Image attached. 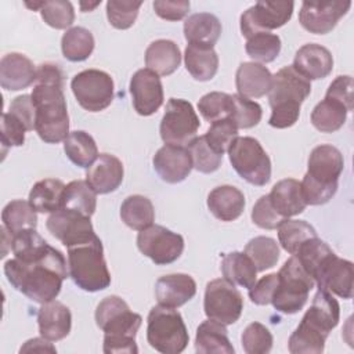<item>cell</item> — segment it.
<instances>
[{
	"instance_id": "obj_1",
	"label": "cell",
	"mask_w": 354,
	"mask_h": 354,
	"mask_svg": "<svg viewBox=\"0 0 354 354\" xmlns=\"http://www.w3.org/2000/svg\"><path fill=\"white\" fill-rule=\"evenodd\" d=\"M4 274L12 288L32 301L44 304L59 295L68 270L64 254L48 246L47 252L36 260L22 261L17 257L7 260Z\"/></svg>"
},
{
	"instance_id": "obj_2",
	"label": "cell",
	"mask_w": 354,
	"mask_h": 354,
	"mask_svg": "<svg viewBox=\"0 0 354 354\" xmlns=\"http://www.w3.org/2000/svg\"><path fill=\"white\" fill-rule=\"evenodd\" d=\"M340 306L328 290L318 289L310 308L288 340V350L292 354H321L326 337L337 326Z\"/></svg>"
},
{
	"instance_id": "obj_3",
	"label": "cell",
	"mask_w": 354,
	"mask_h": 354,
	"mask_svg": "<svg viewBox=\"0 0 354 354\" xmlns=\"http://www.w3.org/2000/svg\"><path fill=\"white\" fill-rule=\"evenodd\" d=\"M95 324L104 332L105 354H136V335L141 326L142 318L133 313L129 304L119 296L102 299L95 308Z\"/></svg>"
},
{
	"instance_id": "obj_4",
	"label": "cell",
	"mask_w": 354,
	"mask_h": 354,
	"mask_svg": "<svg viewBox=\"0 0 354 354\" xmlns=\"http://www.w3.org/2000/svg\"><path fill=\"white\" fill-rule=\"evenodd\" d=\"M307 167L300 183L306 203L318 206L329 202L337 191V181L344 169L342 152L333 145L321 144L311 151Z\"/></svg>"
},
{
	"instance_id": "obj_5",
	"label": "cell",
	"mask_w": 354,
	"mask_h": 354,
	"mask_svg": "<svg viewBox=\"0 0 354 354\" xmlns=\"http://www.w3.org/2000/svg\"><path fill=\"white\" fill-rule=\"evenodd\" d=\"M35 130L41 141L58 144L69 134V116L64 95V83L35 82L32 88Z\"/></svg>"
},
{
	"instance_id": "obj_6",
	"label": "cell",
	"mask_w": 354,
	"mask_h": 354,
	"mask_svg": "<svg viewBox=\"0 0 354 354\" xmlns=\"http://www.w3.org/2000/svg\"><path fill=\"white\" fill-rule=\"evenodd\" d=\"M311 83L292 65L281 68L274 76L268 91L271 116L268 124L275 129L293 126L300 116L301 102L310 95Z\"/></svg>"
},
{
	"instance_id": "obj_7",
	"label": "cell",
	"mask_w": 354,
	"mask_h": 354,
	"mask_svg": "<svg viewBox=\"0 0 354 354\" xmlns=\"http://www.w3.org/2000/svg\"><path fill=\"white\" fill-rule=\"evenodd\" d=\"M68 270L77 288L86 292L104 290L111 285V274L98 236L68 248Z\"/></svg>"
},
{
	"instance_id": "obj_8",
	"label": "cell",
	"mask_w": 354,
	"mask_h": 354,
	"mask_svg": "<svg viewBox=\"0 0 354 354\" xmlns=\"http://www.w3.org/2000/svg\"><path fill=\"white\" fill-rule=\"evenodd\" d=\"M147 340L162 354L183 353L189 342L187 326L176 308L155 306L147 319Z\"/></svg>"
},
{
	"instance_id": "obj_9",
	"label": "cell",
	"mask_w": 354,
	"mask_h": 354,
	"mask_svg": "<svg viewBox=\"0 0 354 354\" xmlns=\"http://www.w3.org/2000/svg\"><path fill=\"white\" fill-rule=\"evenodd\" d=\"M278 274V285L272 295V307L282 314L299 313L314 288V279L304 270L296 256H290Z\"/></svg>"
},
{
	"instance_id": "obj_10",
	"label": "cell",
	"mask_w": 354,
	"mask_h": 354,
	"mask_svg": "<svg viewBox=\"0 0 354 354\" xmlns=\"http://www.w3.org/2000/svg\"><path fill=\"white\" fill-rule=\"evenodd\" d=\"M234 170L249 184L263 187L271 178V160L253 137H236L228 148Z\"/></svg>"
},
{
	"instance_id": "obj_11",
	"label": "cell",
	"mask_w": 354,
	"mask_h": 354,
	"mask_svg": "<svg viewBox=\"0 0 354 354\" xmlns=\"http://www.w3.org/2000/svg\"><path fill=\"white\" fill-rule=\"evenodd\" d=\"M201 123L191 102L181 98H170L160 120V138L167 145L185 147L198 133Z\"/></svg>"
},
{
	"instance_id": "obj_12",
	"label": "cell",
	"mask_w": 354,
	"mask_h": 354,
	"mask_svg": "<svg viewBox=\"0 0 354 354\" xmlns=\"http://www.w3.org/2000/svg\"><path fill=\"white\" fill-rule=\"evenodd\" d=\"M203 310L209 319L223 325H232L241 318L243 297L235 285L227 279H212L206 283Z\"/></svg>"
},
{
	"instance_id": "obj_13",
	"label": "cell",
	"mask_w": 354,
	"mask_h": 354,
	"mask_svg": "<svg viewBox=\"0 0 354 354\" xmlns=\"http://www.w3.org/2000/svg\"><path fill=\"white\" fill-rule=\"evenodd\" d=\"M71 88L79 105L88 112L104 111L113 100V80L100 69L79 72L73 76Z\"/></svg>"
},
{
	"instance_id": "obj_14",
	"label": "cell",
	"mask_w": 354,
	"mask_h": 354,
	"mask_svg": "<svg viewBox=\"0 0 354 354\" xmlns=\"http://www.w3.org/2000/svg\"><path fill=\"white\" fill-rule=\"evenodd\" d=\"M138 250L156 266L174 263L184 250V238L163 225L152 224L137 235Z\"/></svg>"
},
{
	"instance_id": "obj_15",
	"label": "cell",
	"mask_w": 354,
	"mask_h": 354,
	"mask_svg": "<svg viewBox=\"0 0 354 354\" xmlns=\"http://www.w3.org/2000/svg\"><path fill=\"white\" fill-rule=\"evenodd\" d=\"M293 1H257L241 15L242 36L249 39L260 32L283 26L293 14Z\"/></svg>"
},
{
	"instance_id": "obj_16",
	"label": "cell",
	"mask_w": 354,
	"mask_h": 354,
	"mask_svg": "<svg viewBox=\"0 0 354 354\" xmlns=\"http://www.w3.org/2000/svg\"><path fill=\"white\" fill-rule=\"evenodd\" d=\"M350 7V0L303 1L299 11V22L310 33L326 35L347 14Z\"/></svg>"
},
{
	"instance_id": "obj_17",
	"label": "cell",
	"mask_w": 354,
	"mask_h": 354,
	"mask_svg": "<svg viewBox=\"0 0 354 354\" xmlns=\"http://www.w3.org/2000/svg\"><path fill=\"white\" fill-rule=\"evenodd\" d=\"M46 225L50 234L66 248L84 243L97 236L90 217L69 209H59L51 213Z\"/></svg>"
},
{
	"instance_id": "obj_18",
	"label": "cell",
	"mask_w": 354,
	"mask_h": 354,
	"mask_svg": "<svg viewBox=\"0 0 354 354\" xmlns=\"http://www.w3.org/2000/svg\"><path fill=\"white\" fill-rule=\"evenodd\" d=\"M318 289L335 293L342 299H351L354 293L353 263L340 259L333 252L318 268L313 277Z\"/></svg>"
},
{
	"instance_id": "obj_19",
	"label": "cell",
	"mask_w": 354,
	"mask_h": 354,
	"mask_svg": "<svg viewBox=\"0 0 354 354\" xmlns=\"http://www.w3.org/2000/svg\"><path fill=\"white\" fill-rule=\"evenodd\" d=\"M131 102L141 116L153 115L163 104V86L160 77L148 68L138 69L130 79Z\"/></svg>"
},
{
	"instance_id": "obj_20",
	"label": "cell",
	"mask_w": 354,
	"mask_h": 354,
	"mask_svg": "<svg viewBox=\"0 0 354 354\" xmlns=\"http://www.w3.org/2000/svg\"><path fill=\"white\" fill-rule=\"evenodd\" d=\"M156 174L169 184L184 181L192 170V160L188 148L165 144L152 159Z\"/></svg>"
},
{
	"instance_id": "obj_21",
	"label": "cell",
	"mask_w": 354,
	"mask_h": 354,
	"mask_svg": "<svg viewBox=\"0 0 354 354\" xmlns=\"http://www.w3.org/2000/svg\"><path fill=\"white\" fill-rule=\"evenodd\" d=\"M292 66L307 80H318L332 72L333 57L326 47L317 43H307L296 51Z\"/></svg>"
},
{
	"instance_id": "obj_22",
	"label": "cell",
	"mask_w": 354,
	"mask_h": 354,
	"mask_svg": "<svg viewBox=\"0 0 354 354\" xmlns=\"http://www.w3.org/2000/svg\"><path fill=\"white\" fill-rule=\"evenodd\" d=\"M123 165L119 158L111 153H100L86 173V181L95 194L113 192L123 181Z\"/></svg>"
},
{
	"instance_id": "obj_23",
	"label": "cell",
	"mask_w": 354,
	"mask_h": 354,
	"mask_svg": "<svg viewBox=\"0 0 354 354\" xmlns=\"http://www.w3.org/2000/svg\"><path fill=\"white\" fill-rule=\"evenodd\" d=\"M196 293V282L188 274H169L160 277L155 283L158 304L177 308L189 301Z\"/></svg>"
},
{
	"instance_id": "obj_24",
	"label": "cell",
	"mask_w": 354,
	"mask_h": 354,
	"mask_svg": "<svg viewBox=\"0 0 354 354\" xmlns=\"http://www.w3.org/2000/svg\"><path fill=\"white\" fill-rule=\"evenodd\" d=\"M36 82V68L24 54L8 53L0 59V86L4 90L19 91Z\"/></svg>"
},
{
	"instance_id": "obj_25",
	"label": "cell",
	"mask_w": 354,
	"mask_h": 354,
	"mask_svg": "<svg viewBox=\"0 0 354 354\" xmlns=\"http://www.w3.org/2000/svg\"><path fill=\"white\" fill-rule=\"evenodd\" d=\"M37 325L40 336L50 342H58L69 335L72 314L65 304L54 299L39 308Z\"/></svg>"
},
{
	"instance_id": "obj_26",
	"label": "cell",
	"mask_w": 354,
	"mask_h": 354,
	"mask_svg": "<svg viewBox=\"0 0 354 354\" xmlns=\"http://www.w3.org/2000/svg\"><path fill=\"white\" fill-rule=\"evenodd\" d=\"M272 83L271 72L259 62H242L235 73L238 94L246 98H260L268 94Z\"/></svg>"
},
{
	"instance_id": "obj_27",
	"label": "cell",
	"mask_w": 354,
	"mask_h": 354,
	"mask_svg": "<svg viewBox=\"0 0 354 354\" xmlns=\"http://www.w3.org/2000/svg\"><path fill=\"white\" fill-rule=\"evenodd\" d=\"M207 207L216 218L234 221L245 209V195L236 187L220 185L209 192Z\"/></svg>"
},
{
	"instance_id": "obj_28",
	"label": "cell",
	"mask_w": 354,
	"mask_h": 354,
	"mask_svg": "<svg viewBox=\"0 0 354 354\" xmlns=\"http://www.w3.org/2000/svg\"><path fill=\"white\" fill-rule=\"evenodd\" d=\"M268 198L272 207L282 218L300 214L307 206L300 183L295 178H283L278 181L268 194Z\"/></svg>"
},
{
	"instance_id": "obj_29",
	"label": "cell",
	"mask_w": 354,
	"mask_h": 354,
	"mask_svg": "<svg viewBox=\"0 0 354 354\" xmlns=\"http://www.w3.org/2000/svg\"><path fill=\"white\" fill-rule=\"evenodd\" d=\"M221 35V22L210 12H196L184 22V37L188 44L213 47Z\"/></svg>"
},
{
	"instance_id": "obj_30",
	"label": "cell",
	"mask_w": 354,
	"mask_h": 354,
	"mask_svg": "<svg viewBox=\"0 0 354 354\" xmlns=\"http://www.w3.org/2000/svg\"><path fill=\"white\" fill-rule=\"evenodd\" d=\"M181 64L178 46L167 39L152 41L145 50V65L158 76H169Z\"/></svg>"
},
{
	"instance_id": "obj_31",
	"label": "cell",
	"mask_w": 354,
	"mask_h": 354,
	"mask_svg": "<svg viewBox=\"0 0 354 354\" xmlns=\"http://www.w3.org/2000/svg\"><path fill=\"white\" fill-rule=\"evenodd\" d=\"M195 351L198 354H234L225 325L213 319L203 321L196 329Z\"/></svg>"
},
{
	"instance_id": "obj_32",
	"label": "cell",
	"mask_w": 354,
	"mask_h": 354,
	"mask_svg": "<svg viewBox=\"0 0 354 354\" xmlns=\"http://www.w3.org/2000/svg\"><path fill=\"white\" fill-rule=\"evenodd\" d=\"M184 62L188 73L199 82L213 79L218 69V55L213 47L188 44L184 53Z\"/></svg>"
},
{
	"instance_id": "obj_33",
	"label": "cell",
	"mask_w": 354,
	"mask_h": 354,
	"mask_svg": "<svg viewBox=\"0 0 354 354\" xmlns=\"http://www.w3.org/2000/svg\"><path fill=\"white\" fill-rule=\"evenodd\" d=\"M220 270L224 279L235 286L250 289L256 282L257 270L253 261L243 252H231L224 254Z\"/></svg>"
},
{
	"instance_id": "obj_34",
	"label": "cell",
	"mask_w": 354,
	"mask_h": 354,
	"mask_svg": "<svg viewBox=\"0 0 354 354\" xmlns=\"http://www.w3.org/2000/svg\"><path fill=\"white\" fill-rule=\"evenodd\" d=\"M65 184L57 178L37 181L29 192V203L39 213H54L62 207Z\"/></svg>"
},
{
	"instance_id": "obj_35",
	"label": "cell",
	"mask_w": 354,
	"mask_h": 354,
	"mask_svg": "<svg viewBox=\"0 0 354 354\" xmlns=\"http://www.w3.org/2000/svg\"><path fill=\"white\" fill-rule=\"evenodd\" d=\"M122 221L136 231H142L155 221L152 202L142 195H130L120 205Z\"/></svg>"
},
{
	"instance_id": "obj_36",
	"label": "cell",
	"mask_w": 354,
	"mask_h": 354,
	"mask_svg": "<svg viewBox=\"0 0 354 354\" xmlns=\"http://www.w3.org/2000/svg\"><path fill=\"white\" fill-rule=\"evenodd\" d=\"M347 113L348 111L342 102L325 97L314 106L311 112V123L321 133H333L343 127Z\"/></svg>"
},
{
	"instance_id": "obj_37",
	"label": "cell",
	"mask_w": 354,
	"mask_h": 354,
	"mask_svg": "<svg viewBox=\"0 0 354 354\" xmlns=\"http://www.w3.org/2000/svg\"><path fill=\"white\" fill-rule=\"evenodd\" d=\"M64 151L68 159L79 167H90L98 158L94 138L83 130H75L68 134L64 140Z\"/></svg>"
},
{
	"instance_id": "obj_38",
	"label": "cell",
	"mask_w": 354,
	"mask_h": 354,
	"mask_svg": "<svg viewBox=\"0 0 354 354\" xmlns=\"http://www.w3.org/2000/svg\"><path fill=\"white\" fill-rule=\"evenodd\" d=\"M94 36L83 26L69 28L61 39L62 55L72 62L87 59L94 50Z\"/></svg>"
},
{
	"instance_id": "obj_39",
	"label": "cell",
	"mask_w": 354,
	"mask_h": 354,
	"mask_svg": "<svg viewBox=\"0 0 354 354\" xmlns=\"http://www.w3.org/2000/svg\"><path fill=\"white\" fill-rule=\"evenodd\" d=\"M97 207V194L86 180H75L65 185L62 207L91 217Z\"/></svg>"
},
{
	"instance_id": "obj_40",
	"label": "cell",
	"mask_w": 354,
	"mask_h": 354,
	"mask_svg": "<svg viewBox=\"0 0 354 354\" xmlns=\"http://www.w3.org/2000/svg\"><path fill=\"white\" fill-rule=\"evenodd\" d=\"M37 212L29 203V201L15 199L8 202L1 212V221L7 231L14 235L22 230L36 228Z\"/></svg>"
},
{
	"instance_id": "obj_41",
	"label": "cell",
	"mask_w": 354,
	"mask_h": 354,
	"mask_svg": "<svg viewBox=\"0 0 354 354\" xmlns=\"http://www.w3.org/2000/svg\"><path fill=\"white\" fill-rule=\"evenodd\" d=\"M277 230L278 241L289 254H296L301 243H304L310 238L317 236L315 228L304 220L285 218L279 223Z\"/></svg>"
},
{
	"instance_id": "obj_42",
	"label": "cell",
	"mask_w": 354,
	"mask_h": 354,
	"mask_svg": "<svg viewBox=\"0 0 354 354\" xmlns=\"http://www.w3.org/2000/svg\"><path fill=\"white\" fill-rule=\"evenodd\" d=\"M48 246L50 245L37 234L36 228L22 230L11 235V250L14 257L22 261H32L41 257Z\"/></svg>"
},
{
	"instance_id": "obj_43",
	"label": "cell",
	"mask_w": 354,
	"mask_h": 354,
	"mask_svg": "<svg viewBox=\"0 0 354 354\" xmlns=\"http://www.w3.org/2000/svg\"><path fill=\"white\" fill-rule=\"evenodd\" d=\"M243 253L253 261L257 271L272 268L279 259V246L275 239L270 236H254L246 246Z\"/></svg>"
},
{
	"instance_id": "obj_44",
	"label": "cell",
	"mask_w": 354,
	"mask_h": 354,
	"mask_svg": "<svg viewBox=\"0 0 354 354\" xmlns=\"http://www.w3.org/2000/svg\"><path fill=\"white\" fill-rule=\"evenodd\" d=\"M246 54L259 62H272L281 53V39L271 32H260L250 36L245 44Z\"/></svg>"
},
{
	"instance_id": "obj_45",
	"label": "cell",
	"mask_w": 354,
	"mask_h": 354,
	"mask_svg": "<svg viewBox=\"0 0 354 354\" xmlns=\"http://www.w3.org/2000/svg\"><path fill=\"white\" fill-rule=\"evenodd\" d=\"M198 111L209 123L230 119L232 112V95L221 91H210L198 101Z\"/></svg>"
},
{
	"instance_id": "obj_46",
	"label": "cell",
	"mask_w": 354,
	"mask_h": 354,
	"mask_svg": "<svg viewBox=\"0 0 354 354\" xmlns=\"http://www.w3.org/2000/svg\"><path fill=\"white\" fill-rule=\"evenodd\" d=\"M188 151L192 160V167L201 173L210 174L216 171L223 160V155L217 153L206 141L205 136L195 137L188 144Z\"/></svg>"
},
{
	"instance_id": "obj_47",
	"label": "cell",
	"mask_w": 354,
	"mask_h": 354,
	"mask_svg": "<svg viewBox=\"0 0 354 354\" xmlns=\"http://www.w3.org/2000/svg\"><path fill=\"white\" fill-rule=\"evenodd\" d=\"M272 335L260 322L249 324L241 336L242 348L246 354H267L272 348Z\"/></svg>"
},
{
	"instance_id": "obj_48",
	"label": "cell",
	"mask_w": 354,
	"mask_h": 354,
	"mask_svg": "<svg viewBox=\"0 0 354 354\" xmlns=\"http://www.w3.org/2000/svg\"><path fill=\"white\" fill-rule=\"evenodd\" d=\"M261 106L246 97L232 94V112L230 119L238 129H250L259 124L261 120Z\"/></svg>"
},
{
	"instance_id": "obj_49",
	"label": "cell",
	"mask_w": 354,
	"mask_h": 354,
	"mask_svg": "<svg viewBox=\"0 0 354 354\" xmlns=\"http://www.w3.org/2000/svg\"><path fill=\"white\" fill-rule=\"evenodd\" d=\"M43 21L54 29H66L75 21V10L71 1L53 0L44 1L40 8Z\"/></svg>"
},
{
	"instance_id": "obj_50",
	"label": "cell",
	"mask_w": 354,
	"mask_h": 354,
	"mask_svg": "<svg viewBox=\"0 0 354 354\" xmlns=\"http://www.w3.org/2000/svg\"><path fill=\"white\" fill-rule=\"evenodd\" d=\"M238 130L239 129L231 119H221L210 124L209 130L205 134V138L217 153L224 155L232 141L238 137Z\"/></svg>"
},
{
	"instance_id": "obj_51",
	"label": "cell",
	"mask_w": 354,
	"mask_h": 354,
	"mask_svg": "<svg viewBox=\"0 0 354 354\" xmlns=\"http://www.w3.org/2000/svg\"><path fill=\"white\" fill-rule=\"evenodd\" d=\"M142 1L109 0L106 3V18L116 29H129L137 19Z\"/></svg>"
},
{
	"instance_id": "obj_52",
	"label": "cell",
	"mask_w": 354,
	"mask_h": 354,
	"mask_svg": "<svg viewBox=\"0 0 354 354\" xmlns=\"http://www.w3.org/2000/svg\"><path fill=\"white\" fill-rule=\"evenodd\" d=\"M25 124L12 113L3 112L1 116V147L3 155H6L7 148L21 147L25 142Z\"/></svg>"
},
{
	"instance_id": "obj_53",
	"label": "cell",
	"mask_w": 354,
	"mask_h": 354,
	"mask_svg": "<svg viewBox=\"0 0 354 354\" xmlns=\"http://www.w3.org/2000/svg\"><path fill=\"white\" fill-rule=\"evenodd\" d=\"M282 218L272 207L268 195H263L257 199L252 209V221L263 230H275Z\"/></svg>"
},
{
	"instance_id": "obj_54",
	"label": "cell",
	"mask_w": 354,
	"mask_h": 354,
	"mask_svg": "<svg viewBox=\"0 0 354 354\" xmlns=\"http://www.w3.org/2000/svg\"><path fill=\"white\" fill-rule=\"evenodd\" d=\"M278 285V274H267L261 277L259 281L254 282V285L249 289V299L252 303L257 306H267L271 303L272 295Z\"/></svg>"
},
{
	"instance_id": "obj_55",
	"label": "cell",
	"mask_w": 354,
	"mask_h": 354,
	"mask_svg": "<svg viewBox=\"0 0 354 354\" xmlns=\"http://www.w3.org/2000/svg\"><path fill=\"white\" fill-rule=\"evenodd\" d=\"M353 77L348 75L337 76L328 87L325 97H330L342 102L348 112L353 111Z\"/></svg>"
},
{
	"instance_id": "obj_56",
	"label": "cell",
	"mask_w": 354,
	"mask_h": 354,
	"mask_svg": "<svg viewBox=\"0 0 354 354\" xmlns=\"http://www.w3.org/2000/svg\"><path fill=\"white\" fill-rule=\"evenodd\" d=\"M152 6L156 15L166 21L183 19L191 7L189 1L187 0H156Z\"/></svg>"
},
{
	"instance_id": "obj_57",
	"label": "cell",
	"mask_w": 354,
	"mask_h": 354,
	"mask_svg": "<svg viewBox=\"0 0 354 354\" xmlns=\"http://www.w3.org/2000/svg\"><path fill=\"white\" fill-rule=\"evenodd\" d=\"M8 112L17 116L25 124L28 131H32L35 129V106L30 95L24 94L15 97L10 104Z\"/></svg>"
},
{
	"instance_id": "obj_58",
	"label": "cell",
	"mask_w": 354,
	"mask_h": 354,
	"mask_svg": "<svg viewBox=\"0 0 354 354\" xmlns=\"http://www.w3.org/2000/svg\"><path fill=\"white\" fill-rule=\"evenodd\" d=\"M57 353V348L50 343V340L41 337H33L24 343L19 353Z\"/></svg>"
},
{
	"instance_id": "obj_59",
	"label": "cell",
	"mask_w": 354,
	"mask_h": 354,
	"mask_svg": "<svg viewBox=\"0 0 354 354\" xmlns=\"http://www.w3.org/2000/svg\"><path fill=\"white\" fill-rule=\"evenodd\" d=\"M101 4V0L100 1H95V3H84V1H80V8H82V11L83 12H87V11H91V10H94L97 6H100Z\"/></svg>"
}]
</instances>
